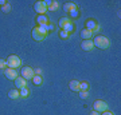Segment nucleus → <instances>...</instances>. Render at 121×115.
<instances>
[{
	"mask_svg": "<svg viewBox=\"0 0 121 115\" xmlns=\"http://www.w3.org/2000/svg\"><path fill=\"white\" fill-rule=\"evenodd\" d=\"M47 35H48L47 24L34 27V28H32V31H31V36H32V39H34V40H36V42H43L44 39L47 38Z\"/></svg>",
	"mask_w": 121,
	"mask_h": 115,
	"instance_id": "f257e3e1",
	"label": "nucleus"
},
{
	"mask_svg": "<svg viewBox=\"0 0 121 115\" xmlns=\"http://www.w3.org/2000/svg\"><path fill=\"white\" fill-rule=\"evenodd\" d=\"M93 44L94 47L101 48V50H108L110 47V40H109L106 36H95L94 40H93Z\"/></svg>",
	"mask_w": 121,
	"mask_h": 115,
	"instance_id": "f03ea898",
	"label": "nucleus"
},
{
	"mask_svg": "<svg viewBox=\"0 0 121 115\" xmlns=\"http://www.w3.org/2000/svg\"><path fill=\"white\" fill-rule=\"evenodd\" d=\"M5 62H7V67L13 68V70H17V68L22 66V59L16 55H9L8 59L5 60Z\"/></svg>",
	"mask_w": 121,
	"mask_h": 115,
	"instance_id": "7ed1b4c3",
	"label": "nucleus"
},
{
	"mask_svg": "<svg viewBox=\"0 0 121 115\" xmlns=\"http://www.w3.org/2000/svg\"><path fill=\"white\" fill-rule=\"evenodd\" d=\"M108 108L109 106L105 100H95L93 103V110L97 111V112H105V111H108Z\"/></svg>",
	"mask_w": 121,
	"mask_h": 115,
	"instance_id": "20e7f679",
	"label": "nucleus"
},
{
	"mask_svg": "<svg viewBox=\"0 0 121 115\" xmlns=\"http://www.w3.org/2000/svg\"><path fill=\"white\" fill-rule=\"evenodd\" d=\"M85 28H86V30H90L91 32L94 34V32H98L99 31V24L94 20V19H89V20H86V23H85Z\"/></svg>",
	"mask_w": 121,
	"mask_h": 115,
	"instance_id": "39448f33",
	"label": "nucleus"
},
{
	"mask_svg": "<svg viewBox=\"0 0 121 115\" xmlns=\"http://www.w3.org/2000/svg\"><path fill=\"white\" fill-rule=\"evenodd\" d=\"M34 70H32V68L31 67H23L22 68V75H20V76L22 78H24V79H26V80H32V78H34Z\"/></svg>",
	"mask_w": 121,
	"mask_h": 115,
	"instance_id": "423d86ee",
	"label": "nucleus"
},
{
	"mask_svg": "<svg viewBox=\"0 0 121 115\" xmlns=\"http://www.w3.org/2000/svg\"><path fill=\"white\" fill-rule=\"evenodd\" d=\"M34 9L38 12V15H46L47 12V7L44 5L43 1H36L34 4Z\"/></svg>",
	"mask_w": 121,
	"mask_h": 115,
	"instance_id": "0eeeda50",
	"label": "nucleus"
},
{
	"mask_svg": "<svg viewBox=\"0 0 121 115\" xmlns=\"http://www.w3.org/2000/svg\"><path fill=\"white\" fill-rule=\"evenodd\" d=\"M4 75L7 79H9V80H15L17 76H19V72H17L16 70H13V68H5L4 70Z\"/></svg>",
	"mask_w": 121,
	"mask_h": 115,
	"instance_id": "6e6552de",
	"label": "nucleus"
},
{
	"mask_svg": "<svg viewBox=\"0 0 121 115\" xmlns=\"http://www.w3.org/2000/svg\"><path fill=\"white\" fill-rule=\"evenodd\" d=\"M27 84H28L27 80L22 76H17L16 79H15V88H17V90H22V88H24V87H27Z\"/></svg>",
	"mask_w": 121,
	"mask_h": 115,
	"instance_id": "1a4fd4ad",
	"label": "nucleus"
},
{
	"mask_svg": "<svg viewBox=\"0 0 121 115\" xmlns=\"http://www.w3.org/2000/svg\"><path fill=\"white\" fill-rule=\"evenodd\" d=\"M81 48H82L83 51H93V48H94L93 40H82V43H81Z\"/></svg>",
	"mask_w": 121,
	"mask_h": 115,
	"instance_id": "9d476101",
	"label": "nucleus"
},
{
	"mask_svg": "<svg viewBox=\"0 0 121 115\" xmlns=\"http://www.w3.org/2000/svg\"><path fill=\"white\" fill-rule=\"evenodd\" d=\"M48 17L46 15H38L36 16V23H38V26H44V24H47L48 23Z\"/></svg>",
	"mask_w": 121,
	"mask_h": 115,
	"instance_id": "9b49d317",
	"label": "nucleus"
},
{
	"mask_svg": "<svg viewBox=\"0 0 121 115\" xmlns=\"http://www.w3.org/2000/svg\"><path fill=\"white\" fill-rule=\"evenodd\" d=\"M75 8H78L77 7V4L75 3H73V1H67V3H65V5H63V9H65V12H71L73 9H75Z\"/></svg>",
	"mask_w": 121,
	"mask_h": 115,
	"instance_id": "f8f14e48",
	"label": "nucleus"
},
{
	"mask_svg": "<svg viewBox=\"0 0 121 115\" xmlns=\"http://www.w3.org/2000/svg\"><path fill=\"white\" fill-rule=\"evenodd\" d=\"M74 28H75V26H74V21L73 20H70L69 23H66L65 26L62 27V30L66 31V32H69V34H71V32H73Z\"/></svg>",
	"mask_w": 121,
	"mask_h": 115,
	"instance_id": "ddd939ff",
	"label": "nucleus"
},
{
	"mask_svg": "<svg viewBox=\"0 0 121 115\" xmlns=\"http://www.w3.org/2000/svg\"><path fill=\"white\" fill-rule=\"evenodd\" d=\"M91 36H93V32H91L90 30H82L81 31V38L83 39V40H90L91 39Z\"/></svg>",
	"mask_w": 121,
	"mask_h": 115,
	"instance_id": "4468645a",
	"label": "nucleus"
},
{
	"mask_svg": "<svg viewBox=\"0 0 121 115\" xmlns=\"http://www.w3.org/2000/svg\"><path fill=\"white\" fill-rule=\"evenodd\" d=\"M8 98L9 99H19L20 98V94H19V90L17 88H13L8 92Z\"/></svg>",
	"mask_w": 121,
	"mask_h": 115,
	"instance_id": "2eb2a0df",
	"label": "nucleus"
},
{
	"mask_svg": "<svg viewBox=\"0 0 121 115\" xmlns=\"http://www.w3.org/2000/svg\"><path fill=\"white\" fill-rule=\"evenodd\" d=\"M69 87H70V90H71V91H79V82L78 80H71L69 83Z\"/></svg>",
	"mask_w": 121,
	"mask_h": 115,
	"instance_id": "dca6fc26",
	"label": "nucleus"
},
{
	"mask_svg": "<svg viewBox=\"0 0 121 115\" xmlns=\"http://www.w3.org/2000/svg\"><path fill=\"white\" fill-rule=\"evenodd\" d=\"M32 83H34L35 86H40L42 83H43V78H42V75H34V78H32Z\"/></svg>",
	"mask_w": 121,
	"mask_h": 115,
	"instance_id": "f3484780",
	"label": "nucleus"
},
{
	"mask_svg": "<svg viewBox=\"0 0 121 115\" xmlns=\"http://www.w3.org/2000/svg\"><path fill=\"white\" fill-rule=\"evenodd\" d=\"M58 9H59V1H52L51 3V5H50V7H48L47 8V11H51V12H55V11H58Z\"/></svg>",
	"mask_w": 121,
	"mask_h": 115,
	"instance_id": "a211bd4d",
	"label": "nucleus"
},
{
	"mask_svg": "<svg viewBox=\"0 0 121 115\" xmlns=\"http://www.w3.org/2000/svg\"><path fill=\"white\" fill-rule=\"evenodd\" d=\"M19 94H20V98L26 99V98H28V95H30V90L27 88V87H24V88L19 90Z\"/></svg>",
	"mask_w": 121,
	"mask_h": 115,
	"instance_id": "6ab92c4d",
	"label": "nucleus"
},
{
	"mask_svg": "<svg viewBox=\"0 0 121 115\" xmlns=\"http://www.w3.org/2000/svg\"><path fill=\"white\" fill-rule=\"evenodd\" d=\"M89 82H79V91H89Z\"/></svg>",
	"mask_w": 121,
	"mask_h": 115,
	"instance_id": "aec40b11",
	"label": "nucleus"
},
{
	"mask_svg": "<svg viewBox=\"0 0 121 115\" xmlns=\"http://www.w3.org/2000/svg\"><path fill=\"white\" fill-rule=\"evenodd\" d=\"M70 20H71V19H70V17H66V16L60 17V19H59V23H58V26H59V28H60V30H62V27L65 26L66 23H69Z\"/></svg>",
	"mask_w": 121,
	"mask_h": 115,
	"instance_id": "412c9836",
	"label": "nucleus"
},
{
	"mask_svg": "<svg viewBox=\"0 0 121 115\" xmlns=\"http://www.w3.org/2000/svg\"><path fill=\"white\" fill-rule=\"evenodd\" d=\"M79 16V11H78V8H75V9H73L71 12H69V17L73 20V19H77V17Z\"/></svg>",
	"mask_w": 121,
	"mask_h": 115,
	"instance_id": "4be33fe9",
	"label": "nucleus"
},
{
	"mask_svg": "<svg viewBox=\"0 0 121 115\" xmlns=\"http://www.w3.org/2000/svg\"><path fill=\"white\" fill-rule=\"evenodd\" d=\"M11 9H12V7H11V4H9V3H7L5 5H3V7H1V11H3V12H5V13H8Z\"/></svg>",
	"mask_w": 121,
	"mask_h": 115,
	"instance_id": "5701e85b",
	"label": "nucleus"
},
{
	"mask_svg": "<svg viewBox=\"0 0 121 115\" xmlns=\"http://www.w3.org/2000/svg\"><path fill=\"white\" fill-rule=\"evenodd\" d=\"M79 92V98L81 99H87L89 98V91H78Z\"/></svg>",
	"mask_w": 121,
	"mask_h": 115,
	"instance_id": "b1692460",
	"label": "nucleus"
},
{
	"mask_svg": "<svg viewBox=\"0 0 121 115\" xmlns=\"http://www.w3.org/2000/svg\"><path fill=\"white\" fill-rule=\"evenodd\" d=\"M59 36H60L62 39H69V38H70V34H69V32H66V31H63V30H60Z\"/></svg>",
	"mask_w": 121,
	"mask_h": 115,
	"instance_id": "393cba45",
	"label": "nucleus"
},
{
	"mask_svg": "<svg viewBox=\"0 0 121 115\" xmlns=\"http://www.w3.org/2000/svg\"><path fill=\"white\" fill-rule=\"evenodd\" d=\"M7 68V62L4 59H0V70H5Z\"/></svg>",
	"mask_w": 121,
	"mask_h": 115,
	"instance_id": "a878e982",
	"label": "nucleus"
},
{
	"mask_svg": "<svg viewBox=\"0 0 121 115\" xmlns=\"http://www.w3.org/2000/svg\"><path fill=\"white\" fill-rule=\"evenodd\" d=\"M54 28H55L54 24H52L51 21H48V23H47V31H48V32H51V31H54Z\"/></svg>",
	"mask_w": 121,
	"mask_h": 115,
	"instance_id": "bb28decb",
	"label": "nucleus"
},
{
	"mask_svg": "<svg viewBox=\"0 0 121 115\" xmlns=\"http://www.w3.org/2000/svg\"><path fill=\"white\" fill-rule=\"evenodd\" d=\"M43 3H44V5H46V7H47V8H48V7H50V5H51L52 0H44Z\"/></svg>",
	"mask_w": 121,
	"mask_h": 115,
	"instance_id": "cd10ccee",
	"label": "nucleus"
},
{
	"mask_svg": "<svg viewBox=\"0 0 121 115\" xmlns=\"http://www.w3.org/2000/svg\"><path fill=\"white\" fill-rule=\"evenodd\" d=\"M34 74L35 75H40V74H42V70H40V68H36V70H34Z\"/></svg>",
	"mask_w": 121,
	"mask_h": 115,
	"instance_id": "c85d7f7f",
	"label": "nucleus"
},
{
	"mask_svg": "<svg viewBox=\"0 0 121 115\" xmlns=\"http://www.w3.org/2000/svg\"><path fill=\"white\" fill-rule=\"evenodd\" d=\"M8 3V1H5V0H0V7H3V5H5Z\"/></svg>",
	"mask_w": 121,
	"mask_h": 115,
	"instance_id": "c756f323",
	"label": "nucleus"
},
{
	"mask_svg": "<svg viewBox=\"0 0 121 115\" xmlns=\"http://www.w3.org/2000/svg\"><path fill=\"white\" fill-rule=\"evenodd\" d=\"M102 115H114V114L110 112V111H105V112H102Z\"/></svg>",
	"mask_w": 121,
	"mask_h": 115,
	"instance_id": "7c9ffc66",
	"label": "nucleus"
},
{
	"mask_svg": "<svg viewBox=\"0 0 121 115\" xmlns=\"http://www.w3.org/2000/svg\"><path fill=\"white\" fill-rule=\"evenodd\" d=\"M90 115H99V112H97V111H94V110H93V111L90 112Z\"/></svg>",
	"mask_w": 121,
	"mask_h": 115,
	"instance_id": "2f4dec72",
	"label": "nucleus"
}]
</instances>
